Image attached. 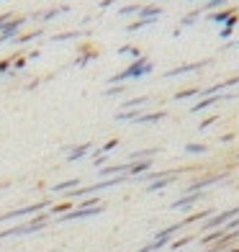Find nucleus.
<instances>
[{"label":"nucleus","instance_id":"obj_7","mask_svg":"<svg viewBox=\"0 0 239 252\" xmlns=\"http://www.w3.org/2000/svg\"><path fill=\"white\" fill-rule=\"evenodd\" d=\"M188 152H206V144H188Z\"/></svg>","mask_w":239,"mask_h":252},{"label":"nucleus","instance_id":"obj_10","mask_svg":"<svg viewBox=\"0 0 239 252\" xmlns=\"http://www.w3.org/2000/svg\"><path fill=\"white\" fill-rule=\"evenodd\" d=\"M232 252H239V250H232Z\"/></svg>","mask_w":239,"mask_h":252},{"label":"nucleus","instance_id":"obj_8","mask_svg":"<svg viewBox=\"0 0 239 252\" xmlns=\"http://www.w3.org/2000/svg\"><path fill=\"white\" fill-rule=\"evenodd\" d=\"M36 209H39V206H31V209H24V214H31V211H36ZM10 216H21V211H16V214H8L5 219H10Z\"/></svg>","mask_w":239,"mask_h":252},{"label":"nucleus","instance_id":"obj_6","mask_svg":"<svg viewBox=\"0 0 239 252\" xmlns=\"http://www.w3.org/2000/svg\"><path fill=\"white\" fill-rule=\"evenodd\" d=\"M147 167H149V159H147V162H139V165H134V167H131V173H134V175H136V173H144Z\"/></svg>","mask_w":239,"mask_h":252},{"label":"nucleus","instance_id":"obj_1","mask_svg":"<svg viewBox=\"0 0 239 252\" xmlns=\"http://www.w3.org/2000/svg\"><path fill=\"white\" fill-rule=\"evenodd\" d=\"M144 72H149V62H147V60H139V62H134L123 75H119L116 80H123V77H142Z\"/></svg>","mask_w":239,"mask_h":252},{"label":"nucleus","instance_id":"obj_5","mask_svg":"<svg viewBox=\"0 0 239 252\" xmlns=\"http://www.w3.org/2000/svg\"><path fill=\"white\" fill-rule=\"evenodd\" d=\"M139 13H142V16H149V18H157V16H159V8H157V5H149V8H139Z\"/></svg>","mask_w":239,"mask_h":252},{"label":"nucleus","instance_id":"obj_9","mask_svg":"<svg viewBox=\"0 0 239 252\" xmlns=\"http://www.w3.org/2000/svg\"><path fill=\"white\" fill-rule=\"evenodd\" d=\"M226 0H206V8H213V5H224Z\"/></svg>","mask_w":239,"mask_h":252},{"label":"nucleus","instance_id":"obj_2","mask_svg":"<svg viewBox=\"0 0 239 252\" xmlns=\"http://www.w3.org/2000/svg\"><path fill=\"white\" fill-rule=\"evenodd\" d=\"M234 214H239V206H237V209H229V211H224V214H219V216H216V219H211L209 224H206V229H213V226H224V224H229L232 221V216Z\"/></svg>","mask_w":239,"mask_h":252},{"label":"nucleus","instance_id":"obj_4","mask_svg":"<svg viewBox=\"0 0 239 252\" xmlns=\"http://www.w3.org/2000/svg\"><path fill=\"white\" fill-rule=\"evenodd\" d=\"M237 21H239V16L234 13V16L224 24V29H221V36H224V39H229V36H232V31H234V26H237Z\"/></svg>","mask_w":239,"mask_h":252},{"label":"nucleus","instance_id":"obj_3","mask_svg":"<svg viewBox=\"0 0 239 252\" xmlns=\"http://www.w3.org/2000/svg\"><path fill=\"white\" fill-rule=\"evenodd\" d=\"M234 13H237L234 8H226V10H221V13H211L209 18H211V21H216V24H226V21H229Z\"/></svg>","mask_w":239,"mask_h":252}]
</instances>
